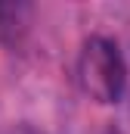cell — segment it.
Returning a JSON list of instances; mask_svg holds the SVG:
<instances>
[{
    "label": "cell",
    "instance_id": "obj_1",
    "mask_svg": "<svg viewBox=\"0 0 130 134\" xmlns=\"http://www.w3.org/2000/svg\"><path fill=\"white\" fill-rule=\"evenodd\" d=\"M77 81L84 94L96 103L121 100L124 84H127V63L121 56V47L102 34L87 37L77 56Z\"/></svg>",
    "mask_w": 130,
    "mask_h": 134
}]
</instances>
